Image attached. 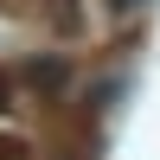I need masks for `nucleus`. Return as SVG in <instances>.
Here are the masks:
<instances>
[{"instance_id": "1", "label": "nucleus", "mask_w": 160, "mask_h": 160, "mask_svg": "<svg viewBox=\"0 0 160 160\" xmlns=\"http://www.w3.org/2000/svg\"><path fill=\"white\" fill-rule=\"evenodd\" d=\"M0 160H26V141L19 135H0Z\"/></svg>"}, {"instance_id": "2", "label": "nucleus", "mask_w": 160, "mask_h": 160, "mask_svg": "<svg viewBox=\"0 0 160 160\" xmlns=\"http://www.w3.org/2000/svg\"><path fill=\"white\" fill-rule=\"evenodd\" d=\"M115 7H122V13H128V7H141V0H115Z\"/></svg>"}]
</instances>
